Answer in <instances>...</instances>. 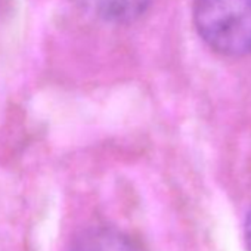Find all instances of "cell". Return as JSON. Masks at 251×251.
Here are the masks:
<instances>
[{"mask_svg":"<svg viewBox=\"0 0 251 251\" xmlns=\"http://www.w3.org/2000/svg\"><path fill=\"white\" fill-rule=\"evenodd\" d=\"M67 251H142L141 245L111 226H92L77 233Z\"/></svg>","mask_w":251,"mask_h":251,"instance_id":"7a4b0ae2","label":"cell"},{"mask_svg":"<svg viewBox=\"0 0 251 251\" xmlns=\"http://www.w3.org/2000/svg\"><path fill=\"white\" fill-rule=\"evenodd\" d=\"M192 21L214 52L225 56L251 53V0H194Z\"/></svg>","mask_w":251,"mask_h":251,"instance_id":"6da1fadb","label":"cell"},{"mask_svg":"<svg viewBox=\"0 0 251 251\" xmlns=\"http://www.w3.org/2000/svg\"><path fill=\"white\" fill-rule=\"evenodd\" d=\"M0 5H2V0H0Z\"/></svg>","mask_w":251,"mask_h":251,"instance_id":"5b68a950","label":"cell"},{"mask_svg":"<svg viewBox=\"0 0 251 251\" xmlns=\"http://www.w3.org/2000/svg\"><path fill=\"white\" fill-rule=\"evenodd\" d=\"M244 236H245V244L248 251H251V207L245 216V223H244Z\"/></svg>","mask_w":251,"mask_h":251,"instance_id":"277c9868","label":"cell"},{"mask_svg":"<svg viewBox=\"0 0 251 251\" xmlns=\"http://www.w3.org/2000/svg\"><path fill=\"white\" fill-rule=\"evenodd\" d=\"M152 0H75L89 15L115 25L130 24L139 20Z\"/></svg>","mask_w":251,"mask_h":251,"instance_id":"3957f363","label":"cell"}]
</instances>
